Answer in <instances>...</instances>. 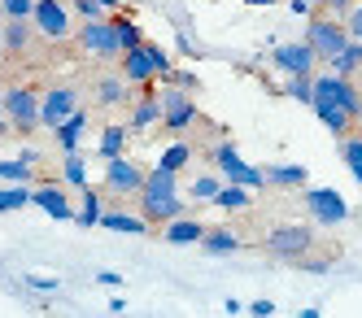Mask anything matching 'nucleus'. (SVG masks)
<instances>
[{"label": "nucleus", "instance_id": "nucleus-1", "mask_svg": "<svg viewBox=\"0 0 362 318\" xmlns=\"http://www.w3.org/2000/svg\"><path fill=\"white\" fill-rule=\"evenodd\" d=\"M175 66H170V52L158 48V44H136L122 52V78L132 88H148L153 78H170Z\"/></svg>", "mask_w": 362, "mask_h": 318}, {"label": "nucleus", "instance_id": "nucleus-2", "mask_svg": "<svg viewBox=\"0 0 362 318\" xmlns=\"http://www.w3.org/2000/svg\"><path fill=\"white\" fill-rule=\"evenodd\" d=\"M310 249H315V231L301 223H284V227L267 231V253L279 261H301Z\"/></svg>", "mask_w": 362, "mask_h": 318}, {"label": "nucleus", "instance_id": "nucleus-3", "mask_svg": "<svg viewBox=\"0 0 362 318\" xmlns=\"http://www.w3.org/2000/svg\"><path fill=\"white\" fill-rule=\"evenodd\" d=\"M158 96H162V122H166V131H175V136H179V131H188L197 122V96L188 88H179V83H170V78H166Z\"/></svg>", "mask_w": 362, "mask_h": 318}, {"label": "nucleus", "instance_id": "nucleus-4", "mask_svg": "<svg viewBox=\"0 0 362 318\" xmlns=\"http://www.w3.org/2000/svg\"><path fill=\"white\" fill-rule=\"evenodd\" d=\"M349 40H354V35H349V26H345V22H336V18H310V26H305V44L319 52V61H323V66H327Z\"/></svg>", "mask_w": 362, "mask_h": 318}, {"label": "nucleus", "instance_id": "nucleus-5", "mask_svg": "<svg viewBox=\"0 0 362 318\" xmlns=\"http://www.w3.org/2000/svg\"><path fill=\"white\" fill-rule=\"evenodd\" d=\"M214 166H218V175L227 179V183H245V188H267V175L262 170H257V166H249L245 162V157L236 153V144H231V140H223L218 148H214Z\"/></svg>", "mask_w": 362, "mask_h": 318}, {"label": "nucleus", "instance_id": "nucleus-6", "mask_svg": "<svg viewBox=\"0 0 362 318\" xmlns=\"http://www.w3.org/2000/svg\"><path fill=\"white\" fill-rule=\"evenodd\" d=\"M40 96L44 92H35V88H5V114L18 136H31L40 126Z\"/></svg>", "mask_w": 362, "mask_h": 318}, {"label": "nucleus", "instance_id": "nucleus-7", "mask_svg": "<svg viewBox=\"0 0 362 318\" xmlns=\"http://www.w3.org/2000/svg\"><path fill=\"white\" fill-rule=\"evenodd\" d=\"M301 205L310 209V218L323 223V227H336V223L349 218V205H345V196L336 192V188H305L301 192Z\"/></svg>", "mask_w": 362, "mask_h": 318}, {"label": "nucleus", "instance_id": "nucleus-8", "mask_svg": "<svg viewBox=\"0 0 362 318\" xmlns=\"http://www.w3.org/2000/svg\"><path fill=\"white\" fill-rule=\"evenodd\" d=\"M79 48L88 57H122V44H118V26L110 18H96L79 26Z\"/></svg>", "mask_w": 362, "mask_h": 318}, {"label": "nucleus", "instance_id": "nucleus-9", "mask_svg": "<svg viewBox=\"0 0 362 318\" xmlns=\"http://www.w3.org/2000/svg\"><path fill=\"white\" fill-rule=\"evenodd\" d=\"M315 100H332V105H345V110L362 122V92L354 88V78H345V74H319L315 78Z\"/></svg>", "mask_w": 362, "mask_h": 318}, {"label": "nucleus", "instance_id": "nucleus-10", "mask_svg": "<svg viewBox=\"0 0 362 318\" xmlns=\"http://www.w3.org/2000/svg\"><path fill=\"white\" fill-rule=\"evenodd\" d=\"M144 166H136L132 157H110V166H105V192L110 196H140L144 188Z\"/></svg>", "mask_w": 362, "mask_h": 318}, {"label": "nucleus", "instance_id": "nucleus-11", "mask_svg": "<svg viewBox=\"0 0 362 318\" xmlns=\"http://www.w3.org/2000/svg\"><path fill=\"white\" fill-rule=\"evenodd\" d=\"M70 114H79V92H74V88H48L40 96V126L57 131Z\"/></svg>", "mask_w": 362, "mask_h": 318}, {"label": "nucleus", "instance_id": "nucleus-12", "mask_svg": "<svg viewBox=\"0 0 362 318\" xmlns=\"http://www.w3.org/2000/svg\"><path fill=\"white\" fill-rule=\"evenodd\" d=\"M31 22H35V31L44 40H53V44H62L70 35V9H66V0H35Z\"/></svg>", "mask_w": 362, "mask_h": 318}, {"label": "nucleus", "instance_id": "nucleus-13", "mask_svg": "<svg viewBox=\"0 0 362 318\" xmlns=\"http://www.w3.org/2000/svg\"><path fill=\"white\" fill-rule=\"evenodd\" d=\"M271 61H275L284 74H315V66H319V52L310 48L305 40H297V44H279V48L271 52Z\"/></svg>", "mask_w": 362, "mask_h": 318}, {"label": "nucleus", "instance_id": "nucleus-14", "mask_svg": "<svg viewBox=\"0 0 362 318\" xmlns=\"http://www.w3.org/2000/svg\"><path fill=\"white\" fill-rule=\"evenodd\" d=\"M166 196H179V170H170V166H153L148 175H144V188H140V205H158V201H166Z\"/></svg>", "mask_w": 362, "mask_h": 318}, {"label": "nucleus", "instance_id": "nucleus-15", "mask_svg": "<svg viewBox=\"0 0 362 318\" xmlns=\"http://www.w3.org/2000/svg\"><path fill=\"white\" fill-rule=\"evenodd\" d=\"M31 205H40L48 218H57V223H70L79 209L70 205V196H66V188H57V183H48V188H35V201Z\"/></svg>", "mask_w": 362, "mask_h": 318}, {"label": "nucleus", "instance_id": "nucleus-16", "mask_svg": "<svg viewBox=\"0 0 362 318\" xmlns=\"http://www.w3.org/2000/svg\"><path fill=\"white\" fill-rule=\"evenodd\" d=\"M205 231H210V227H205L201 218H188V214H179V218H170L166 227H162V240L166 245H179V249H184V245H201V235Z\"/></svg>", "mask_w": 362, "mask_h": 318}, {"label": "nucleus", "instance_id": "nucleus-17", "mask_svg": "<svg viewBox=\"0 0 362 318\" xmlns=\"http://www.w3.org/2000/svg\"><path fill=\"white\" fill-rule=\"evenodd\" d=\"M310 110H315L319 114V122L332 131V136H349V131L358 126V118L345 110V105H332V100H315V105H310Z\"/></svg>", "mask_w": 362, "mask_h": 318}, {"label": "nucleus", "instance_id": "nucleus-18", "mask_svg": "<svg viewBox=\"0 0 362 318\" xmlns=\"http://www.w3.org/2000/svg\"><path fill=\"white\" fill-rule=\"evenodd\" d=\"M31 18H5V26H0V35H5V52H27L31 48Z\"/></svg>", "mask_w": 362, "mask_h": 318}, {"label": "nucleus", "instance_id": "nucleus-19", "mask_svg": "<svg viewBox=\"0 0 362 318\" xmlns=\"http://www.w3.org/2000/svg\"><path fill=\"white\" fill-rule=\"evenodd\" d=\"M262 175H267V183H271V188H305V179H310V170H305L301 162H284V166H267Z\"/></svg>", "mask_w": 362, "mask_h": 318}, {"label": "nucleus", "instance_id": "nucleus-20", "mask_svg": "<svg viewBox=\"0 0 362 318\" xmlns=\"http://www.w3.org/2000/svg\"><path fill=\"white\" fill-rule=\"evenodd\" d=\"M162 122V96L158 92H144L136 100V110H132V126L136 131H148V126H158Z\"/></svg>", "mask_w": 362, "mask_h": 318}, {"label": "nucleus", "instance_id": "nucleus-21", "mask_svg": "<svg viewBox=\"0 0 362 318\" xmlns=\"http://www.w3.org/2000/svg\"><path fill=\"white\" fill-rule=\"evenodd\" d=\"M83 131H88V114L79 110V114H70L53 136H57V144H62V153H79V140H83Z\"/></svg>", "mask_w": 362, "mask_h": 318}, {"label": "nucleus", "instance_id": "nucleus-22", "mask_svg": "<svg viewBox=\"0 0 362 318\" xmlns=\"http://www.w3.org/2000/svg\"><path fill=\"white\" fill-rule=\"evenodd\" d=\"M100 227H110V231H127V235H148L153 223L144 214H122V209H114V214H100Z\"/></svg>", "mask_w": 362, "mask_h": 318}, {"label": "nucleus", "instance_id": "nucleus-23", "mask_svg": "<svg viewBox=\"0 0 362 318\" xmlns=\"http://www.w3.org/2000/svg\"><path fill=\"white\" fill-rule=\"evenodd\" d=\"M201 249H205V253H214V257H227V253H236V249H240V235L231 231V227H214V231H205V235H201Z\"/></svg>", "mask_w": 362, "mask_h": 318}, {"label": "nucleus", "instance_id": "nucleus-24", "mask_svg": "<svg viewBox=\"0 0 362 318\" xmlns=\"http://www.w3.org/2000/svg\"><path fill=\"white\" fill-rule=\"evenodd\" d=\"M127 78L122 74H110V78H100L96 83V105H105V110H118V105H127Z\"/></svg>", "mask_w": 362, "mask_h": 318}, {"label": "nucleus", "instance_id": "nucleus-25", "mask_svg": "<svg viewBox=\"0 0 362 318\" xmlns=\"http://www.w3.org/2000/svg\"><path fill=\"white\" fill-rule=\"evenodd\" d=\"M327 66H332L336 74H345V78H354V74L362 70V40H349V44H345V48H341V52H336V57L327 61Z\"/></svg>", "mask_w": 362, "mask_h": 318}, {"label": "nucleus", "instance_id": "nucleus-26", "mask_svg": "<svg viewBox=\"0 0 362 318\" xmlns=\"http://www.w3.org/2000/svg\"><path fill=\"white\" fill-rule=\"evenodd\" d=\"M249 192L253 188H245V183H223L218 196H214V205L227 209V214H240V209H249Z\"/></svg>", "mask_w": 362, "mask_h": 318}, {"label": "nucleus", "instance_id": "nucleus-27", "mask_svg": "<svg viewBox=\"0 0 362 318\" xmlns=\"http://www.w3.org/2000/svg\"><path fill=\"white\" fill-rule=\"evenodd\" d=\"M62 179L70 183V188H88V162L79 153H66L62 157Z\"/></svg>", "mask_w": 362, "mask_h": 318}, {"label": "nucleus", "instance_id": "nucleus-28", "mask_svg": "<svg viewBox=\"0 0 362 318\" xmlns=\"http://www.w3.org/2000/svg\"><path fill=\"white\" fill-rule=\"evenodd\" d=\"M35 192L27 188V183H9V188H0V214H9V209H22V205H31Z\"/></svg>", "mask_w": 362, "mask_h": 318}, {"label": "nucleus", "instance_id": "nucleus-29", "mask_svg": "<svg viewBox=\"0 0 362 318\" xmlns=\"http://www.w3.org/2000/svg\"><path fill=\"white\" fill-rule=\"evenodd\" d=\"M35 166L22 162V157H9V162H0V183H31Z\"/></svg>", "mask_w": 362, "mask_h": 318}, {"label": "nucleus", "instance_id": "nucleus-30", "mask_svg": "<svg viewBox=\"0 0 362 318\" xmlns=\"http://www.w3.org/2000/svg\"><path fill=\"white\" fill-rule=\"evenodd\" d=\"M284 92H288V100L315 105V78H310V74H293V78H288V88H284Z\"/></svg>", "mask_w": 362, "mask_h": 318}, {"label": "nucleus", "instance_id": "nucleus-31", "mask_svg": "<svg viewBox=\"0 0 362 318\" xmlns=\"http://www.w3.org/2000/svg\"><path fill=\"white\" fill-rule=\"evenodd\" d=\"M122 148H127V126H105V136H100L105 162H110V157H122Z\"/></svg>", "mask_w": 362, "mask_h": 318}, {"label": "nucleus", "instance_id": "nucleus-32", "mask_svg": "<svg viewBox=\"0 0 362 318\" xmlns=\"http://www.w3.org/2000/svg\"><path fill=\"white\" fill-rule=\"evenodd\" d=\"M74 218H79L83 227H96V223H100V192H92V183L83 188V209H79Z\"/></svg>", "mask_w": 362, "mask_h": 318}, {"label": "nucleus", "instance_id": "nucleus-33", "mask_svg": "<svg viewBox=\"0 0 362 318\" xmlns=\"http://www.w3.org/2000/svg\"><path fill=\"white\" fill-rule=\"evenodd\" d=\"M188 162H192V148H188V144H170V148L158 157V166H170V170H184Z\"/></svg>", "mask_w": 362, "mask_h": 318}, {"label": "nucleus", "instance_id": "nucleus-34", "mask_svg": "<svg viewBox=\"0 0 362 318\" xmlns=\"http://www.w3.org/2000/svg\"><path fill=\"white\" fill-rule=\"evenodd\" d=\"M218 188H223V183H218L214 175H197L188 192H192V201H214V196H218Z\"/></svg>", "mask_w": 362, "mask_h": 318}, {"label": "nucleus", "instance_id": "nucleus-35", "mask_svg": "<svg viewBox=\"0 0 362 318\" xmlns=\"http://www.w3.org/2000/svg\"><path fill=\"white\" fill-rule=\"evenodd\" d=\"M114 26H118V44H122V52H127V48H136V44H144L140 26H136L132 18H114Z\"/></svg>", "mask_w": 362, "mask_h": 318}, {"label": "nucleus", "instance_id": "nucleus-36", "mask_svg": "<svg viewBox=\"0 0 362 318\" xmlns=\"http://www.w3.org/2000/svg\"><path fill=\"white\" fill-rule=\"evenodd\" d=\"M341 157H345V166H349V175L362 183V140H345L341 144Z\"/></svg>", "mask_w": 362, "mask_h": 318}, {"label": "nucleus", "instance_id": "nucleus-37", "mask_svg": "<svg viewBox=\"0 0 362 318\" xmlns=\"http://www.w3.org/2000/svg\"><path fill=\"white\" fill-rule=\"evenodd\" d=\"M74 9H79V18L83 22H96V18H105V5H100V0H70Z\"/></svg>", "mask_w": 362, "mask_h": 318}, {"label": "nucleus", "instance_id": "nucleus-38", "mask_svg": "<svg viewBox=\"0 0 362 318\" xmlns=\"http://www.w3.org/2000/svg\"><path fill=\"white\" fill-rule=\"evenodd\" d=\"M5 13L9 18H31L35 13V0H5Z\"/></svg>", "mask_w": 362, "mask_h": 318}, {"label": "nucleus", "instance_id": "nucleus-39", "mask_svg": "<svg viewBox=\"0 0 362 318\" xmlns=\"http://www.w3.org/2000/svg\"><path fill=\"white\" fill-rule=\"evenodd\" d=\"M345 26H349V35H354V40H362V5H358V9H349Z\"/></svg>", "mask_w": 362, "mask_h": 318}, {"label": "nucleus", "instance_id": "nucleus-40", "mask_svg": "<svg viewBox=\"0 0 362 318\" xmlns=\"http://www.w3.org/2000/svg\"><path fill=\"white\" fill-rule=\"evenodd\" d=\"M245 314H253V318H271V314H275V305H271V301L262 297V301H253V305H249Z\"/></svg>", "mask_w": 362, "mask_h": 318}, {"label": "nucleus", "instance_id": "nucleus-41", "mask_svg": "<svg viewBox=\"0 0 362 318\" xmlns=\"http://www.w3.org/2000/svg\"><path fill=\"white\" fill-rule=\"evenodd\" d=\"M27 288H35V293H57V279H40V275H31Z\"/></svg>", "mask_w": 362, "mask_h": 318}, {"label": "nucleus", "instance_id": "nucleus-42", "mask_svg": "<svg viewBox=\"0 0 362 318\" xmlns=\"http://www.w3.org/2000/svg\"><path fill=\"white\" fill-rule=\"evenodd\" d=\"M162 83H166V78H162ZM175 83H179V88H188V92H197V74L184 70V74H175Z\"/></svg>", "mask_w": 362, "mask_h": 318}, {"label": "nucleus", "instance_id": "nucleus-43", "mask_svg": "<svg viewBox=\"0 0 362 318\" xmlns=\"http://www.w3.org/2000/svg\"><path fill=\"white\" fill-rule=\"evenodd\" d=\"M288 9H293L297 18H310V9H315V5H310V0H288Z\"/></svg>", "mask_w": 362, "mask_h": 318}, {"label": "nucleus", "instance_id": "nucleus-44", "mask_svg": "<svg viewBox=\"0 0 362 318\" xmlns=\"http://www.w3.org/2000/svg\"><path fill=\"white\" fill-rule=\"evenodd\" d=\"M323 5H327V9H332V13H345V9H349V5H354V0H323Z\"/></svg>", "mask_w": 362, "mask_h": 318}, {"label": "nucleus", "instance_id": "nucleus-45", "mask_svg": "<svg viewBox=\"0 0 362 318\" xmlns=\"http://www.w3.org/2000/svg\"><path fill=\"white\" fill-rule=\"evenodd\" d=\"M96 279L105 283V288H118V283H122V275H114V271H105V275H96Z\"/></svg>", "mask_w": 362, "mask_h": 318}, {"label": "nucleus", "instance_id": "nucleus-46", "mask_svg": "<svg viewBox=\"0 0 362 318\" xmlns=\"http://www.w3.org/2000/svg\"><path fill=\"white\" fill-rule=\"evenodd\" d=\"M9 131H13V122H9V114H0V140H5V136H9Z\"/></svg>", "mask_w": 362, "mask_h": 318}, {"label": "nucleus", "instance_id": "nucleus-47", "mask_svg": "<svg viewBox=\"0 0 362 318\" xmlns=\"http://www.w3.org/2000/svg\"><path fill=\"white\" fill-rule=\"evenodd\" d=\"M245 5H253V9H262V5H267V9H271L275 0H245Z\"/></svg>", "mask_w": 362, "mask_h": 318}, {"label": "nucleus", "instance_id": "nucleus-48", "mask_svg": "<svg viewBox=\"0 0 362 318\" xmlns=\"http://www.w3.org/2000/svg\"><path fill=\"white\" fill-rule=\"evenodd\" d=\"M100 5H105V9H118V0H100Z\"/></svg>", "mask_w": 362, "mask_h": 318}, {"label": "nucleus", "instance_id": "nucleus-49", "mask_svg": "<svg viewBox=\"0 0 362 318\" xmlns=\"http://www.w3.org/2000/svg\"><path fill=\"white\" fill-rule=\"evenodd\" d=\"M0 114H5V88H0Z\"/></svg>", "mask_w": 362, "mask_h": 318}, {"label": "nucleus", "instance_id": "nucleus-50", "mask_svg": "<svg viewBox=\"0 0 362 318\" xmlns=\"http://www.w3.org/2000/svg\"><path fill=\"white\" fill-rule=\"evenodd\" d=\"M5 18H9V13H5V0H0V22H5Z\"/></svg>", "mask_w": 362, "mask_h": 318}, {"label": "nucleus", "instance_id": "nucleus-51", "mask_svg": "<svg viewBox=\"0 0 362 318\" xmlns=\"http://www.w3.org/2000/svg\"><path fill=\"white\" fill-rule=\"evenodd\" d=\"M0 57H5V35H0Z\"/></svg>", "mask_w": 362, "mask_h": 318}, {"label": "nucleus", "instance_id": "nucleus-52", "mask_svg": "<svg viewBox=\"0 0 362 318\" xmlns=\"http://www.w3.org/2000/svg\"><path fill=\"white\" fill-rule=\"evenodd\" d=\"M310 5H323V0H310Z\"/></svg>", "mask_w": 362, "mask_h": 318}]
</instances>
